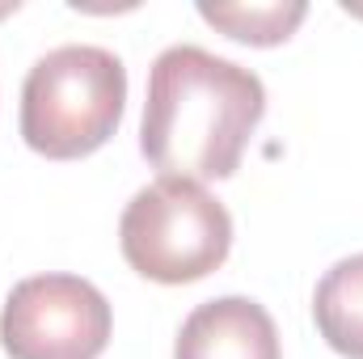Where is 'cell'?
<instances>
[{"instance_id": "obj_6", "label": "cell", "mask_w": 363, "mask_h": 359, "mask_svg": "<svg viewBox=\"0 0 363 359\" xmlns=\"http://www.w3.org/2000/svg\"><path fill=\"white\" fill-rule=\"evenodd\" d=\"M321 338L347 359H363V254H351L321 275L313 292Z\"/></svg>"}, {"instance_id": "obj_5", "label": "cell", "mask_w": 363, "mask_h": 359, "mask_svg": "<svg viewBox=\"0 0 363 359\" xmlns=\"http://www.w3.org/2000/svg\"><path fill=\"white\" fill-rule=\"evenodd\" d=\"M174 359H279V330L258 300L216 296L182 321Z\"/></svg>"}, {"instance_id": "obj_2", "label": "cell", "mask_w": 363, "mask_h": 359, "mask_svg": "<svg viewBox=\"0 0 363 359\" xmlns=\"http://www.w3.org/2000/svg\"><path fill=\"white\" fill-rule=\"evenodd\" d=\"M127 101V68L114 51L93 43H68L34 60L21 85V140L51 157L77 161L97 153Z\"/></svg>"}, {"instance_id": "obj_3", "label": "cell", "mask_w": 363, "mask_h": 359, "mask_svg": "<svg viewBox=\"0 0 363 359\" xmlns=\"http://www.w3.org/2000/svg\"><path fill=\"white\" fill-rule=\"evenodd\" d=\"M118 245L152 283H194L228 258L233 216L203 182L157 178L123 207Z\"/></svg>"}, {"instance_id": "obj_4", "label": "cell", "mask_w": 363, "mask_h": 359, "mask_svg": "<svg viewBox=\"0 0 363 359\" xmlns=\"http://www.w3.org/2000/svg\"><path fill=\"white\" fill-rule=\"evenodd\" d=\"M110 343V300L81 275L21 279L0 313L9 359H97Z\"/></svg>"}, {"instance_id": "obj_1", "label": "cell", "mask_w": 363, "mask_h": 359, "mask_svg": "<svg viewBox=\"0 0 363 359\" xmlns=\"http://www.w3.org/2000/svg\"><path fill=\"white\" fill-rule=\"evenodd\" d=\"M267 114L262 81L203 47H165L148 72L140 153L161 178H233L254 127Z\"/></svg>"}, {"instance_id": "obj_7", "label": "cell", "mask_w": 363, "mask_h": 359, "mask_svg": "<svg viewBox=\"0 0 363 359\" xmlns=\"http://www.w3.org/2000/svg\"><path fill=\"white\" fill-rule=\"evenodd\" d=\"M203 21H211L216 30H224L237 43L250 47H274L287 43L291 30L304 21L308 4L304 0H271V4H199Z\"/></svg>"}]
</instances>
